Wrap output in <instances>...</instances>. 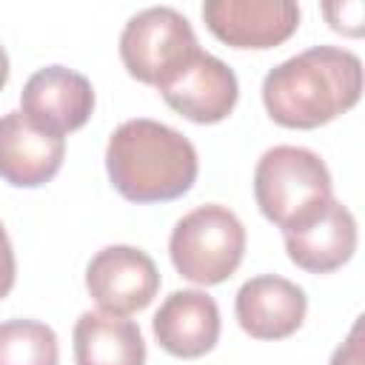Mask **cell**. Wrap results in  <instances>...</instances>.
<instances>
[{
    "label": "cell",
    "instance_id": "6da1fadb",
    "mask_svg": "<svg viewBox=\"0 0 365 365\" xmlns=\"http://www.w3.org/2000/svg\"><path fill=\"white\" fill-rule=\"evenodd\" d=\"M362 97V60L342 46H311L262 80V106L285 128H319Z\"/></svg>",
    "mask_w": 365,
    "mask_h": 365
},
{
    "label": "cell",
    "instance_id": "7a4b0ae2",
    "mask_svg": "<svg viewBox=\"0 0 365 365\" xmlns=\"http://www.w3.org/2000/svg\"><path fill=\"white\" fill-rule=\"evenodd\" d=\"M106 171L128 202H171L194 188L200 157L182 131L151 117H134L111 131Z\"/></svg>",
    "mask_w": 365,
    "mask_h": 365
},
{
    "label": "cell",
    "instance_id": "3957f363",
    "mask_svg": "<svg viewBox=\"0 0 365 365\" xmlns=\"http://www.w3.org/2000/svg\"><path fill=\"white\" fill-rule=\"evenodd\" d=\"M254 200L277 228H299L334 200L331 171L311 148L274 145L257 160Z\"/></svg>",
    "mask_w": 365,
    "mask_h": 365
},
{
    "label": "cell",
    "instance_id": "277c9868",
    "mask_svg": "<svg viewBox=\"0 0 365 365\" xmlns=\"http://www.w3.org/2000/svg\"><path fill=\"white\" fill-rule=\"evenodd\" d=\"M168 254L182 279L194 285H220L242 262L245 225L220 202L200 205L177 220Z\"/></svg>",
    "mask_w": 365,
    "mask_h": 365
},
{
    "label": "cell",
    "instance_id": "5b68a950",
    "mask_svg": "<svg viewBox=\"0 0 365 365\" xmlns=\"http://www.w3.org/2000/svg\"><path fill=\"white\" fill-rule=\"evenodd\" d=\"M197 48L200 43L188 17L171 6H148L131 14L120 31V60L125 71L154 88L165 83Z\"/></svg>",
    "mask_w": 365,
    "mask_h": 365
},
{
    "label": "cell",
    "instance_id": "8992f818",
    "mask_svg": "<svg viewBox=\"0 0 365 365\" xmlns=\"http://www.w3.org/2000/svg\"><path fill=\"white\" fill-rule=\"evenodd\" d=\"M86 288L103 314L128 317L151 305L160 291V271L143 248L106 245L86 265Z\"/></svg>",
    "mask_w": 365,
    "mask_h": 365
},
{
    "label": "cell",
    "instance_id": "52a82bcc",
    "mask_svg": "<svg viewBox=\"0 0 365 365\" xmlns=\"http://www.w3.org/2000/svg\"><path fill=\"white\" fill-rule=\"evenodd\" d=\"M168 108L191 123L211 125L225 120L240 97L237 74L220 57L197 48L165 83L157 86Z\"/></svg>",
    "mask_w": 365,
    "mask_h": 365
},
{
    "label": "cell",
    "instance_id": "ba28073f",
    "mask_svg": "<svg viewBox=\"0 0 365 365\" xmlns=\"http://www.w3.org/2000/svg\"><path fill=\"white\" fill-rule=\"evenodd\" d=\"M202 20L208 31L234 48H274L299 26L294 0H205Z\"/></svg>",
    "mask_w": 365,
    "mask_h": 365
},
{
    "label": "cell",
    "instance_id": "9c48e42d",
    "mask_svg": "<svg viewBox=\"0 0 365 365\" xmlns=\"http://www.w3.org/2000/svg\"><path fill=\"white\" fill-rule=\"evenodd\" d=\"M20 111L37 128L63 137L88 123L94 111V88L86 74L68 66H46L26 80Z\"/></svg>",
    "mask_w": 365,
    "mask_h": 365
},
{
    "label": "cell",
    "instance_id": "30bf717a",
    "mask_svg": "<svg viewBox=\"0 0 365 365\" xmlns=\"http://www.w3.org/2000/svg\"><path fill=\"white\" fill-rule=\"evenodd\" d=\"M305 311V291L279 274H259L245 279L234 299L237 322L254 339H285L297 334Z\"/></svg>",
    "mask_w": 365,
    "mask_h": 365
},
{
    "label": "cell",
    "instance_id": "8fae6325",
    "mask_svg": "<svg viewBox=\"0 0 365 365\" xmlns=\"http://www.w3.org/2000/svg\"><path fill=\"white\" fill-rule=\"evenodd\" d=\"M66 137L37 128L23 111L0 117V180L14 188L46 185L63 165Z\"/></svg>",
    "mask_w": 365,
    "mask_h": 365
},
{
    "label": "cell",
    "instance_id": "7c38bea8",
    "mask_svg": "<svg viewBox=\"0 0 365 365\" xmlns=\"http://www.w3.org/2000/svg\"><path fill=\"white\" fill-rule=\"evenodd\" d=\"M151 328L165 354L177 359H197L214 351L222 322L214 297L197 288H182L171 291L160 302Z\"/></svg>",
    "mask_w": 365,
    "mask_h": 365
},
{
    "label": "cell",
    "instance_id": "4fadbf2b",
    "mask_svg": "<svg viewBox=\"0 0 365 365\" xmlns=\"http://www.w3.org/2000/svg\"><path fill=\"white\" fill-rule=\"evenodd\" d=\"M288 259L308 274H328L342 268L356 251V220L348 205L331 200L314 220L282 231Z\"/></svg>",
    "mask_w": 365,
    "mask_h": 365
},
{
    "label": "cell",
    "instance_id": "5bb4252c",
    "mask_svg": "<svg viewBox=\"0 0 365 365\" xmlns=\"http://www.w3.org/2000/svg\"><path fill=\"white\" fill-rule=\"evenodd\" d=\"M77 365H145L140 325L103 311H83L71 331Z\"/></svg>",
    "mask_w": 365,
    "mask_h": 365
},
{
    "label": "cell",
    "instance_id": "9a60e30c",
    "mask_svg": "<svg viewBox=\"0 0 365 365\" xmlns=\"http://www.w3.org/2000/svg\"><path fill=\"white\" fill-rule=\"evenodd\" d=\"M60 345L51 325L40 319L0 322V365H57Z\"/></svg>",
    "mask_w": 365,
    "mask_h": 365
},
{
    "label": "cell",
    "instance_id": "2e32d148",
    "mask_svg": "<svg viewBox=\"0 0 365 365\" xmlns=\"http://www.w3.org/2000/svg\"><path fill=\"white\" fill-rule=\"evenodd\" d=\"M328 365H365V348H362V317H356V322L351 325V334L345 336V342L334 351Z\"/></svg>",
    "mask_w": 365,
    "mask_h": 365
},
{
    "label": "cell",
    "instance_id": "e0dca14e",
    "mask_svg": "<svg viewBox=\"0 0 365 365\" xmlns=\"http://www.w3.org/2000/svg\"><path fill=\"white\" fill-rule=\"evenodd\" d=\"M322 14L328 17L331 29H336V31L359 34V29H362V23L348 20V14H351V17H354V14H362V3H325V6H322Z\"/></svg>",
    "mask_w": 365,
    "mask_h": 365
},
{
    "label": "cell",
    "instance_id": "ac0fdd59",
    "mask_svg": "<svg viewBox=\"0 0 365 365\" xmlns=\"http://www.w3.org/2000/svg\"><path fill=\"white\" fill-rule=\"evenodd\" d=\"M14 279H17V259H14V248H11V240L0 222V299L9 297V291L14 288Z\"/></svg>",
    "mask_w": 365,
    "mask_h": 365
},
{
    "label": "cell",
    "instance_id": "d6986e66",
    "mask_svg": "<svg viewBox=\"0 0 365 365\" xmlns=\"http://www.w3.org/2000/svg\"><path fill=\"white\" fill-rule=\"evenodd\" d=\"M6 83H9V54H6V48L0 46V91H3Z\"/></svg>",
    "mask_w": 365,
    "mask_h": 365
}]
</instances>
